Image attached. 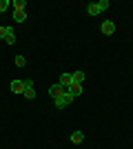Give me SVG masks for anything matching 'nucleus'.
Masks as SVG:
<instances>
[{"label":"nucleus","instance_id":"nucleus-8","mask_svg":"<svg viewBox=\"0 0 133 149\" xmlns=\"http://www.w3.org/2000/svg\"><path fill=\"white\" fill-rule=\"evenodd\" d=\"M5 42H7V45H13V42H16V33H13V27H7V33H5Z\"/></svg>","mask_w":133,"mask_h":149},{"label":"nucleus","instance_id":"nucleus-16","mask_svg":"<svg viewBox=\"0 0 133 149\" xmlns=\"http://www.w3.org/2000/svg\"><path fill=\"white\" fill-rule=\"evenodd\" d=\"M7 7H9V0H0V13L7 11Z\"/></svg>","mask_w":133,"mask_h":149},{"label":"nucleus","instance_id":"nucleus-4","mask_svg":"<svg viewBox=\"0 0 133 149\" xmlns=\"http://www.w3.org/2000/svg\"><path fill=\"white\" fill-rule=\"evenodd\" d=\"M58 82H60L64 89H69L71 85H73V74H60V80Z\"/></svg>","mask_w":133,"mask_h":149},{"label":"nucleus","instance_id":"nucleus-14","mask_svg":"<svg viewBox=\"0 0 133 149\" xmlns=\"http://www.w3.org/2000/svg\"><path fill=\"white\" fill-rule=\"evenodd\" d=\"M27 65V58L25 56H16V67H25Z\"/></svg>","mask_w":133,"mask_h":149},{"label":"nucleus","instance_id":"nucleus-7","mask_svg":"<svg viewBox=\"0 0 133 149\" xmlns=\"http://www.w3.org/2000/svg\"><path fill=\"white\" fill-rule=\"evenodd\" d=\"M67 91H69L71 96H73V98H78V96L82 93V85H78V82H73V85H71V87L67 89Z\"/></svg>","mask_w":133,"mask_h":149},{"label":"nucleus","instance_id":"nucleus-11","mask_svg":"<svg viewBox=\"0 0 133 149\" xmlns=\"http://www.w3.org/2000/svg\"><path fill=\"white\" fill-rule=\"evenodd\" d=\"M27 2L25 0H13V11H25Z\"/></svg>","mask_w":133,"mask_h":149},{"label":"nucleus","instance_id":"nucleus-13","mask_svg":"<svg viewBox=\"0 0 133 149\" xmlns=\"http://www.w3.org/2000/svg\"><path fill=\"white\" fill-rule=\"evenodd\" d=\"M73 82L82 85V82H84V71H76V74H73Z\"/></svg>","mask_w":133,"mask_h":149},{"label":"nucleus","instance_id":"nucleus-12","mask_svg":"<svg viewBox=\"0 0 133 149\" xmlns=\"http://www.w3.org/2000/svg\"><path fill=\"white\" fill-rule=\"evenodd\" d=\"M13 20H16V22H25V20H27V13L25 11H13Z\"/></svg>","mask_w":133,"mask_h":149},{"label":"nucleus","instance_id":"nucleus-17","mask_svg":"<svg viewBox=\"0 0 133 149\" xmlns=\"http://www.w3.org/2000/svg\"><path fill=\"white\" fill-rule=\"evenodd\" d=\"M5 33H7V27H0V40H5Z\"/></svg>","mask_w":133,"mask_h":149},{"label":"nucleus","instance_id":"nucleus-6","mask_svg":"<svg viewBox=\"0 0 133 149\" xmlns=\"http://www.w3.org/2000/svg\"><path fill=\"white\" fill-rule=\"evenodd\" d=\"M11 91H13V93H20V96H22V93H25V82L16 78V80L11 82Z\"/></svg>","mask_w":133,"mask_h":149},{"label":"nucleus","instance_id":"nucleus-5","mask_svg":"<svg viewBox=\"0 0 133 149\" xmlns=\"http://www.w3.org/2000/svg\"><path fill=\"white\" fill-rule=\"evenodd\" d=\"M113 31H115V22H111V20H104V22H102V33H104V36H111Z\"/></svg>","mask_w":133,"mask_h":149},{"label":"nucleus","instance_id":"nucleus-3","mask_svg":"<svg viewBox=\"0 0 133 149\" xmlns=\"http://www.w3.org/2000/svg\"><path fill=\"white\" fill-rule=\"evenodd\" d=\"M64 91H67V89H64L62 85H60V82H56V85H51V87H49V96H51L53 100H56V98H60V96H62Z\"/></svg>","mask_w":133,"mask_h":149},{"label":"nucleus","instance_id":"nucleus-1","mask_svg":"<svg viewBox=\"0 0 133 149\" xmlns=\"http://www.w3.org/2000/svg\"><path fill=\"white\" fill-rule=\"evenodd\" d=\"M73 100H76V98H73V96H71L69 91H64L62 96H60V98H56V100H53V105H56V109H64V107H69L71 102H73Z\"/></svg>","mask_w":133,"mask_h":149},{"label":"nucleus","instance_id":"nucleus-9","mask_svg":"<svg viewBox=\"0 0 133 149\" xmlns=\"http://www.w3.org/2000/svg\"><path fill=\"white\" fill-rule=\"evenodd\" d=\"M87 13H89V16H98V13H102L100 11V5H98V2H91V5L87 7Z\"/></svg>","mask_w":133,"mask_h":149},{"label":"nucleus","instance_id":"nucleus-10","mask_svg":"<svg viewBox=\"0 0 133 149\" xmlns=\"http://www.w3.org/2000/svg\"><path fill=\"white\" fill-rule=\"evenodd\" d=\"M82 140H84V134H82V131H73V134H71V143H73V145H80Z\"/></svg>","mask_w":133,"mask_h":149},{"label":"nucleus","instance_id":"nucleus-2","mask_svg":"<svg viewBox=\"0 0 133 149\" xmlns=\"http://www.w3.org/2000/svg\"><path fill=\"white\" fill-rule=\"evenodd\" d=\"M22 82H25V93H22V96H25L27 100H33V98H36V87H33V80H31V78H25Z\"/></svg>","mask_w":133,"mask_h":149},{"label":"nucleus","instance_id":"nucleus-15","mask_svg":"<svg viewBox=\"0 0 133 149\" xmlns=\"http://www.w3.org/2000/svg\"><path fill=\"white\" fill-rule=\"evenodd\" d=\"M98 5H100V11H107L109 9V0H100Z\"/></svg>","mask_w":133,"mask_h":149}]
</instances>
